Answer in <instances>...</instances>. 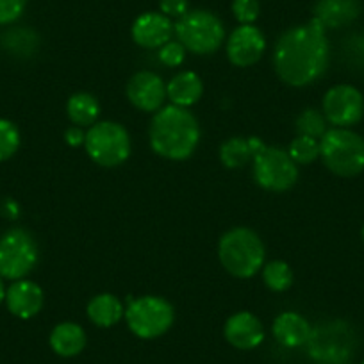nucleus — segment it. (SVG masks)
I'll use <instances>...</instances> for the list:
<instances>
[{"instance_id": "nucleus-7", "label": "nucleus", "mask_w": 364, "mask_h": 364, "mask_svg": "<svg viewBox=\"0 0 364 364\" xmlns=\"http://www.w3.org/2000/svg\"><path fill=\"white\" fill-rule=\"evenodd\" d=\"M84 149L90 159L102 168H117L129 159L132 150L127 129L118 122H97L86 132Z\"/></svg>"}, {"instance_id": "nucleus-8", "label": "nucleus", "mask_w": 364, "mask_h": 364, "mask_svg": "<svg viewBox=\"0 0 364 364\" xmlns=\"http://www.w3.org/2000/svg\"><path fill=\"white\" fill-rule=\"evenodd\" d=\"M127 327L139 339H156L166 334L175 321V309L161 296L145 295L129 300L125 307Z\"/></svg>"}, {"instance_id": "nucleus-13", "label": "nucleus", "mask_w": 364, "mask_h": 364, "mask_svg": "<svg viewBox=\"0 0 364 364\" xmlns=\"http://www.w3.org/2000/svg\"><path fill=\"white\" fill-rule=\"evenodd\" d=\"M127 99L136 109L157 113L166 97V82L154 72H138L127 82Z\"/></svg>"}, {"instance_id": "nucleus-11", "label": "nucleus", "mask_w": 364, "mask_h": 364, "mask_svg": "<svg viewBox=\"0 0 364 364\" xmlns=\"http://www.w3.org/2000/svg\"><path fill=\"white\" fill-rule=\"evenodd\" d=\"M321 113L334 127L352 129L364 118L363 91L345 82L328 87L321 100Z\"/></svg>"}, {"instance_id": "nucleus-33", "label": "nucleus", "mask_w": 364, "mask_h": 364, "mask_svg": "<svg viewBox=\"0 0 364 364\" xmlns=\"http://www.w3.org/2000/svg\"><path fill=\"white\" fill-rule=\"evenodd\" d=\"M6 291H8V289L4 288V279L0 277V304L6 302Z\"/></svg>"}, {"instance_id": "nucleus-32", "label": "nucleus", "mask_w": 364, "mask_h": 364, "mask_svg": "<svg viewBox=\"0 0 364 364\" xmlns=\"http://www.w3.org/2000/svg\"><path fill=\"white\" fill-rule=\"evenodd\" d=\"M65 139L70 146H80V145H84L86 132L82 131V127H77V125H73V127H70L68 131L65 132Z\"/></svg>"}, {"instance_id": "nucleus-9", "label": "nucleus", "mask_w": 364, "mask_h": 364, "mask_svg": "<svg viewBox=\"0 0 364 364\" xmlns=\"http://www.w3.org/2000/svg\"><path fill=\"white\" fill-rule=\"evenodd\" d=\"M40 259L33 234L26 229H9L0 236V277L6 281L26 279Z\"/></svg>"}, {"instance_id": "nucleus-17", "label": "nucleus", "mask_w": 364, "mask_h": 364, "mask_svg": "<svg viewBox=\"0 0 364 364\" xmlns=\"http://www.w3.org/2000/svg\"><path fill=\"white\" fill-rule=\"evenodd\" d=\"M360 15L359 0H318L314 20L327 29H341L355 22Z\"/></svg>"}, {"instance_id": "nucleus-2", "label": "nucleus", "mask_w": 364, "mask_h": 364, "mask_svg": "<svg viewBox=\"0 0 364 364\" xmlns=\"http://www.w3.org/2000/svg\"><path fill=\"white\" fill-rule=\"evenodd\" d=\"M150 146L168 161H184L193 156L200 141V125L186 107L164 106L154 114L149 129Z\"/></svg>"}, {"instance_id": "nucleus-19", "label": "nucleus", "mask_w": 364, "mask_h": 364, "mask_svg": "<svg viewBox=\"0 0 364 364\" xmlns=\"http://www.w3.org/2000/svg\"><path fill=\"white\" fill-rule=\"evenodd\" d=\"M204 82L195 72H181L166 84V97L173 106L191 107L202 99Z\"/></svg>"}, {"instance_id": "nucleus-15", "label": "nucleus", "mask_w": 364, "mask_h": 364, "mask_svg": "<svg viewBox=\"0 0 364 364\" xmlns=\"http://www.w3.org/2000/svg\"><path fill=\"white\" fill-rule=\"evenodd\" d=\"M223 336L237 350H254L264 341V327L255 314L240 311L225 321Z\"/></svg>"}, {"instance_id": "nucleus-30", "label": "nucleus", "mask_w": 364, "mask_h": 364, "mask_svg": "<svg viewBox=\"0 0 364 364\" xmlns=\"http://www.w3.org/2000/svg\"><path fill=\"white\" fill-rule=\"evenodd\" d=\"M27 0H0V26L15 23L23 15Z\"/></svg>"}, {"instance_id": "nucleus-16", "label": "nucleus", "mask_w": 364, "mask_h": 364, "mask_svg": "<svg viewBox=\"0 0 364 364\" xmlns=\"http://www.w3.org/2000/svg\"><path fill=\"white\" fill-rule=\"evenodd\" d=\"M43 289L33 281L20 279L15 281L6 291V306L13 316L20 320H31L43 309Z\"/></svg>"}, {"instance_id": "nucleus-20", "label": "nucleus", "mask_w": 364, "mask_h": 364, "mask_svg": "<svg viewBox=\"0 0 364 364\" xmlns=\"http://www.w3.org/2000/svg\"><path fill=\"white\" fill-rule=\"evenodd\" d=\"M261 138H230L220 146V161L229 170H237L250 163L255 154L264 149Z\"/></svg>"}, {"instance_id": "nucleus-25", "label": "nucleus", "mask_w": 364, "mask_h": 364, "mask_svg": "<svg viewBox=\"0 0 364 364\" xmlns=\"http://www.w3.org/2000/svg\"><path fill=\"white\" fill-rule=\"evenodd\" d=\"M328 122L325 114L318 109H304L296 117L295 127L299 136H309V138L321 139L325 132L328 131Z\"/></svg>"}, {"instance_id": "nucleus-6", "label": "nucleus", "mask_w": 364, "mask_h": 364, "mask_svg": "<svg viewBox=\"0 0 364 364\" xmlns=\"http://www.w3.org/2000/svg\"><path fill=\"white\" fill-rule=\"evenodd\" d=\"M178 41L186 50L197 55H209L220 50L225 41V26L211 11L195 9L188 11L173 26Z\"/></svg>"}, {"instance_id": "nucleus-23", "label": "nucleus", "mask_w": 364, "mask_h": 364, "mask_svg": "<svg viewBox=\"0 0 364 364\" xmlns=\"http://www.w3.org/2000/svg\"><path fill=\"white\" fill-rule=\"evenodd\" d=\"M66 114L77 127H91L97 124L100 117V104L97 97L91 93L79 91V93H73L66 102Z\"/></svg>"}, {"instance_id": "nucleus-21", "label": "nucleus", "mask_w": 364, "mask_h": 364, "mask_svg": "<svg viewBox=\"0 0 364 364\" xmlns=\"http://www.w3.org/2000/svg\"><path fill=\"white\" fill-rule=\"evenodd\" d=\"M86 313L91 323L97 327L109 328L125 316V307L118 296L111 295V293H100L87 302Z\"/></svg>"}, {"instance_id": "nucleus-14", "label": "nucleus", "mask_w": 364, "mask_h": 364, "mask_svg": "<svg viewBox=\"0 0 364 364\" xmlns=\"http://www.w3.org/2000/svg\"><path fill=\"white\" fill-rule=\"evenodd\" d=\"M173 23L163 13L149 11L139 15L134 20L131 29V36L134 40V43L141 48H161L163 45H166L171 40V34H173Z\"/></svg>"}, {"instance_id": "nucleus-26", "label": "nucleus", "mask_w": 364, "mask_h": 364, "mask_svg": "<svg viewBox=\"0 0 364 364\" xmlns=\"http://www.w3.org/2000/svg\"><path fill=\"white\" fill-rule=\"evenodd\" d=\"M288 154L296 164H311L320 157V139L309 136H296L289 143Z\"/></svg>"}, {"instance_id": "nucleus-3", "label": "nucleus", "mask_w": 364, "mask_h": 364, "mask_svg": "<svg viewBox=\"0 0 364 364\" xmlns=\"http://www.w3.org/2000/svg\"><path fill=\"white\" fill-rule=\"evenodd\" d=\"M218 259L232 277L250 279L264 266L266 248L257 232L248 227H234L220 237Z\"/></svg>"}, {"instance_id": "nucleus-31", "label": "nucleus", "mask_w": 364, "mask_h": 364, "mask_svg": "<svg viewBox=\"0 0 364 364\" xmlns=\"http://www.w3.org/2000/svg\"><path fill=\"white\" fill-rule=\"evenodd\" d=\"M188 0H159V9L168 18H182L190 11Z\"/></svg>"}, {"instance_id": "nucleus-12", "label": "nucleus", "mask_w": 364, "mask_h": 364, "mask_svg": "<svg viewBox=\"0 0 364 364\" xmlns=\"http://www.w3.org/2000/svg\"><path fill=\"white\" fill-rule=\"evenodd\" d=\"M266 38L255 26H240L227 38L225 52L229 61L237 68H248L264 55Z\"/></svg>"}, {"instance_id": "nucleus-1", "label": "nucleus", "mask_w": 364, "mask_h": 364, "mask_svg": "<svg viewBox=\"0 0 364 364\" xmlns=\"http://www.w3.org/2000/svg\"><path fill=\"white\" fill-rule=\"evenodd\" d=\"M328 61L327 31L314 18L286 31L273 48V68L282 82L293 87H306L320 80Z\"/></svg>"}, {"instance_id": "nucleus-27", "label": "nucleus", "mask_w": 364, "mask_h": 364, "mask_svg": "<svg viewBox=\"0 0 364 364\" xmlns=\"http://www.w3.org/2000/svg\"><path fill=\"white\" fill-rule=\"evenodd\" d=\"M20 131L11 120L0 118V163L11 159L20 149Z\"/></svg>"}, {"instance_id": "nucleus-34", "label": "nucleus", "mask_w": 364, "mask_h": 364, "mask_svg": "<svg viewBox=\"0 0 364 364\" xmlns=\"http://www.w3.org/2000/svg\"><path fill=\"white\" fill-rule=\"evenodd\" d=\"M360 240H363V243H364V225H363V229H360Z\"/></svg>"}, {"instance_id": "nucleus-22", "label": "nucleus", "mask_w": 364, "mask_h": 364, "mask_svg": "<svg viewBox=\"0 0 364 364\" xmlns=\"http://www.w3.org/2000/svg\"><path fill=\"white\" fill-rule=\"evenodd\" d=\"M50 348L61 357H75L86 346V332L79 323L63 321L50 332Z\"/></svg>"}, {"instance_id": "nucleus-29", "label": "nucleus", "mask_w": 364, "mask_h": 364, "mask_svg": "<svg viewBox=\"0 0 364 364\" xmlns=\"http://www.w3.org/2000/svg\"><path fill=\"white\" fill-rule=\"evenodd\" d=\"M159 61L163 63L164 66H181L186 59V48L182 47L181 41H168L166 45L159 48Z\"/></svg>"}, {"instance_id": "nucleus-18", "label": "nucleus", "mask_w": 364, "mask_h": 364, "mask_svg": "<svg viewBox=\"0 0 364 364\" xmlns=\"http://www.w3.org/2000/svg\"><path fill=\"white\" fill-rule=\"evenodd\" d=\"M311 331H313V327H311L309 321L302 314L295 313V311H286V313L279 314L272 325L273 338L277 339L282 346H288V348L307 345L311 338Z\"/></svg>"}, {"instance_id": "nucleus-5", "label": "nucleus", "mask_w": 364, "mask_h": 364, "mask_svg": "<svg viewBox=\"0 0 364 364\" xmlns=\"http://www.w3.org/2000/svg\"><path fill=\"white\" fill-rule=\"evenodd\" d=\"M357 348V334L345 320L321 321L311 331L309 355L320 364H348Z\"/></svg>"}, {"instance_id": "nucleus-24", "label": "nucleus", "mask_w": 364, "mask_h": 364, "mask_svg": "<svg viewBox=\"0 0 364 364\" xmlns=\"http://www.w3.org/2000/svg\"><path fill=\"white\" fill-rule=\"evenodd\" d=\"M293 279H295L293 269L286 261H269L262 266V281L272 291H288L293 286Z\"/></svg>"}, {"instance_id": "nucleus-10", "label": "nucleus", "mask_w": 364, "mask_h": 364, "mask_svg": "<svg viewBox=\"0 0 364 364\" xmlns=\"http://www.w3.org/2000/svg\"><path fill=\"white\" fill-rule=\"evenodd\" d=\"M254 178L259 186L272 193L291 190L299 181V164L286 150L264 146L254 159Z\"/></svg>"}, {"instance_id": "nucleus-4", "label": "nucleus", "mask_w": 364, "mask_h": 364, "mask_svg": "<svg viewBox=\"0 0 364 364\" xmlns=\"http://www.w3.org/2000/svg\"><path fill=\"white\" fill-rule=\"evenodd\" d=\"M320 159L338 177H357L364 171V138L353 129H328L320 139Z\"/></svg>"}, {"instance_id": "nucleus-28", "label": "nucleus", "mask_w": 364, "mask_h": 364, "mask_svg": "<svg viewBox=\"0 0 364 364\" xmlns=\"http://www.w3.org/2000/svg\"><path fill=\"white\" fill-rule=\"evenodd\" d=\"M261 13L259 0H232V15L241 26H254Z\"/></svg>"}, {"instance_id": "nucleus-35", "label": "nucleus", "mask_w": 364, "mask_h": 364, "mask_svg": "<svg viewBox=\"0 0 364 364\" xmlns=\"http://www.w3.org/2000/svg\"><path fill=\"white\" fill-rule=\"evenodd\" d=\"M360 364H364V360H363V363H360Z\"/></svg>"}]
</instances>
